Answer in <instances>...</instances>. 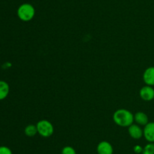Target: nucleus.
<instances>
[{"label": "nucleus", "instance_id": "obj_6", "mask_svg": "<svg viewBox=\"0 0 154 154\" xmlns=\"http://www.w3.org/2000/svg\"><path fill=\"white\" fill-rule=\"evenodd\" d=\"M143 134L147 141L149 143H154V122H150L144 125Z\"/></svg>", "mask_w": 154, "mask_h": 154}, {"label": "nucleus", "instance_id": "obj_15", "mask_svg": "<svg viewBox=\"0 0 154 154\" xmlns=\"http://www.w3.org/2000/svg\"><path fill=\"white\" fill-rule=\"evenodd\" d=\"M143 148L144 147H142L141 145H135L133 148V150L136 154H140V153H142Z\"/></svg>", "mask_w": 154, "mask_h": 154}, {"label": "nucleus", "instance_id": "obj_5", "mask_svg": "<svg viewBox=\"0 0 154 154\" xmlns=\"http://www.w3.org/2000/svg\"><path fill=\"white\" fill-rule=\"evenodd\" d=\"M128 132L132 138L135 140H139L143 137V129L138 124H132L128 127Z\"/></svg>", "mask_w": 154, "mask_h": 154}, {"label": "nucleus", "instance_id": "obj_2", "mask_svg": "<svg viewBox=\"0 0 154 154\" xmlns=\"http://www.w3.org/2000/svg\"><path fill=\"white\" fill-rule=\"evenodd\" d=\"M17 17L24 22L32 21L35 15V9L32 5L29 3H23L17 8Z\"/></svg>", "mask_w": 154, "mask_h": 154}, {"label": "nucleus", "instance_id": "obj_1", "mask_svg": "<svg viewBox=\"0 0 154 154\" xmlns=\"http://www.w3.org/2000/svg\"><path fill=\"white\" fill-rule=\"evenodd\" d=\"M113 120L118 126L129 127L134 122V115L126 109H119L114 112Z\"/></svg>", "mask_w": 154, "mask_h": 154}, {"label": "nucleus", "instance_id": "obj_13", "mask_svg": "<svg viewBox=\"0 0 154 154\" xmlns=\"http://www.w3.org/2000/svg\"><path fill=\"white\" fill-rule=\"evenodd\" d=\"M62 154H77L76 150L75 148H73L71 146H66L62 149Z\"/></svg>", "mask_w": 154, "mask_h": 154}, {"label": "nucleus", "instance_id": "obj_8", "mask_svg": "<svg viewBox=\"0 0 154 154\" xmlns=\"http://www.w3.org/2000/svg\"><path fill=\"white\" fill-rule=\"evenodd\" d=\"M143 80L147 85L154 86V66H150L144 70Z\"/></svg>", "mask_w": 154, "mask_h": 154}, {"label": "nucleus", "instance_id": "obj_4", "mask_svg": "<svg viewBox=\"0 0 154 154\" xmlns=\"http://www.w3.org/2000/svg\"><path fill=\"white\" fill-rule=\"evenodd\" d=\"M140 97L144 101H151L154 99V88L153 86L147 85L141 88L139 91Z\"/></svg>", "mask_w": 154, "mask_h": 154}, {"label": "nucleus", "instance_id": "obj_3", "mask_svg": "<svg viewBox=\"0 0 154 154\" xmlns=\"http://www.w3.org/2000/svg\"><path fill=\"white\" fill-rule=\"evenodd\" d=\"M38 134L43 137H49L54 134V127L50 121L47 119H41L36 124Z\"/></svg>", "mask_w": 154, "mask_h": 154}, {"label": "nucleus", "instance_id": "obj_11", "mask_svg": "<svg viewBox=\"0 0 154 154\" xmlns=\"http://www.w3.org/2000/svg\"><path fill=\"white\" fill-rule=\"evenodd\" d=\"M24 133L27 137H34L36 134H38V130L36 125H33V124H30L28 125L24 129Z\"/></svg>", "mask_w": 154, "mask_h": 154}, {"label": "nucleus", "instance_id": "obj_14", "mask_svg": "<svg viewBox=\"0 0 154 154\" xmlns=\"http://www.w3.org/2000/svg\"><path fill=\"white\" fill-rule=\"evenodd\" d=\"M0 154H13L11 149L6 146H0Z\"/></svg>", "mask_w": 154, "mask_h": 154}, {"label": "nucleus", "instance_id": "obj_10", "mask_svg": "<svg viewBox=\"0 0 154 154\" xmlns=\"http://www.w3.org/2000/svg\"><path fill=\"white\" fill-rule=\"evenodd\" d=\"M10 91L9 85L6 82L0 80V101L4 100L8 97Z\"/></svg>", "mask_w": 154, "mask_h": 154}, {"label": "nucleus", "instance_id": "obj_9", "mask_svg": "<svg viewBox=\"0 0 154 154\" xmlns=\"http://www.w3.org/2000/svg\"><path fill=\"white\" fill-rule=\"evenodd\" d=\"M134 122L135 123L138 124V125H146L149 122L148 116L144 112H137L135 115H134Z\"/></svg>", "mask_w": 154, "mask_h": 154}, {"label": "nucleus", "instance_id": "obj_7", "mask_svg": "<svg viewBox=\"0 0 154 154\" xmlns=\"http://www.w3.org/2000/svg\"><path fill=\"white\" fill-rule=\"evenodd\" d=\"M98 154H113L114 153V148L111 143L106 140L99 142L97 148Z\"/></svg>", "mask_w": 154, "mask_h": 154}, {"label": "nucleus", "instance_id": "obj_12", "mask_svg": "<svg viewBox=\"0 0 154 154\" xmlns=\"http://www.w3.org/2000/svg\"><path fill=\"white\" fill-rule=\"evenodd\" d=\"M141 154H154V143H148L143 148Z\"/></svg>", "mask_w": 154, "mask_h": 154}]
</instances>
